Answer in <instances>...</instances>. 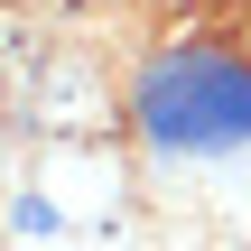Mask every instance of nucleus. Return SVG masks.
<instances>
[{
  "mask_svg": "<svg viewBox=\"0 0 251 251\" xmlns=\"http://www.w3.org/2000/svg\"><path fill=\"white\" fill-rule=\"evenodd\" d=\"M130 121L149 149L168 158H205V149H242L251 140V56L224 47H177L130 84Z\"/></svg>",
  "mask_w": 251,
  "mask_h": 251,
  "instance_id": "obj_1",
  "label": "nucleus"
}]
</instances>
